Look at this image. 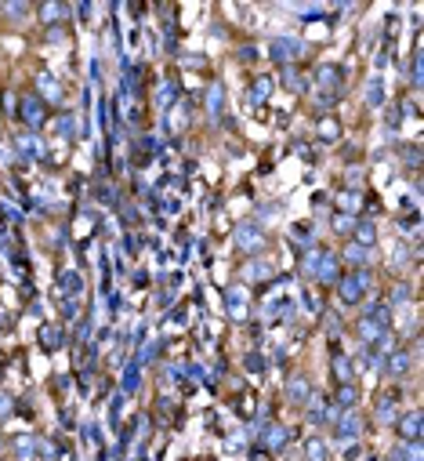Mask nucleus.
Here are the masks:
<instances>
[{
	"label": "nucleus",
	"instance_id": "37",
	"mask_svg": "<svg viewBox=\"0 0 424 461\" xmlns=\"http://www.w3.org/2000/svg\"><path fill=\"white\" fill-rule=\"evenodd\" d=\"M414 298V287L407 284V280H399L395 287H392V294H388V309H395V305H407Z\"/></svg>",
	"mask_w": 424,
	"mask_h": 461
},
{
	"label": "nucleus",
	"instance_id": "20",
	"mask_svg": "<svg viewBox=\"0 0 424 461\" xmlns=\"http://www.w3.org/2000/svg\"><path fill=\"white\" fill-rule=\"evenodd\" d=\"M341 262H348V265H352V269H370V262H374V251L370 247H359V244H348L341 254Z\"/></svg>",
	"mask_w": 424,
	"mask_h": 461
},
{
	"label": "nucleus",
	"instance_id": "4",
	"mask_svg": "<svg viewBox=\"0 0 424 461\" xmlns=\"http://www.w3.org/2000/svg\"><path fill=\"white\" fill-rule=\"evenodd\" d=\"M334 425V439L344 447V444H356L363 436V414L359 411H338V418L330 421Z\"/></svg>",
	"mask_w": 424,
	"mask_h": 461
},
{
	"label": "nucleus",
	"instance_id": "19",
	"mask_svg": "<svg viewBox=\"0 0 424 461\" xmlns=\"http://www.w3.org/2000/svg\"><path fill=\"white\" fill-rule=\"evenodd\" d=\"M352 244L374 251V244H377V222L374 218H359V222L352 226Z\"/></svg>",
	"mask_w": 424,
	"mask_h": 461
},
{
	"label": "nucleus",
	"instance_id": "35",
	"mask_svg": "<svg viewBox=\"0 0 424 461\" xmlns=\"http://www.w3.org/2000/svg\"><path fill=\"white\" fill-rule=\"evenodd\" d=\"M366 105H370V109L384 105V80L381 77H370V84H366Z\"/></svg>",
	"mask_w": 424,
	"mask_h": 461
},
{
	"label": "nucleus",
	"instance_id": "21",
	"mask_svg": "<svg viewBox=\"0 0 424 461\" xmlns=\"http://www.w3.org/2000/svg\"><path fill=\"white\" fill-rule=\"evenodd\" d=\"M330 403H334L338 411H356V407H359V389H356V381L338 385V389H334V400H330Z\"/></svg>",
	"mask_w": 424,
	"mask_h": 461
},
{
	"label": "nucleus",
	"instance_id": "17",
	"mask_svg": "<svg viewBox=\"0 0 424 461\" xmlns=\"http://www.w3.org/2000/svg\"><path fill=\"white\" fill-rule=\"evenodd\" d=\"M330 371H334V381H338V385L356 381V363H352V356L338 353V349H334V356H330Z\"/></svg>",
	"mask_w": 424,
	"mask_h": 461
},
{
	"label": "nucleus",
	"instance_id": "3",
	"mask_svg": "<svg viewBox=\"0 0 424 461\" xmlns=\"http://www.w3.org/2000/svg\"><path fill=\"white\" fill-rule=\"evenodd\" d=\"M18 120L26 124V131L36 135L40 127L47 124V105L33 95V91H26V95H18Z\"/></svg>",
	"mask_w": 424,
	"mask_h": 461
},
{
	"label": "nucleus",
	"instance_id": "14",
	"mask_svg": "<svg viewBox=\"0 0 424 461\" xmlns=\"http://www.w3.org/2000/svg\"><path fill=\"white\" fill-rule=\"evenodd\" d=\"M36 98H40L44 105L51 102V105H59L66 95H62V84L51 77V73H40V77H36Z\"/></svg>",
	"mask_w": 424,
	"mask_h": 461
},
{
	"label": "nucleus",
	"instance_id": "6",
	"mask_svg": "<svg viewBox=\"0 0 424 461\" xmlns=\"http://www.w3.org/2000/svg\"><path fill=\"white\" fill-rule=\"evenodd\" d=\"M319 91H334V95H344V66L341 62H319L316 73H312Z\"/></svg>",
	"mask_w": 424,
	"mask_h": 461
},
{
	"label": "nucleus",
	"instance_id": "48",
	"mask_svg": "<svg viewBox=\"0 0 424 461\" xmlns=\"http://www.w3.org/2000/svg\"><path fill=\"white\" fill-rule=\"evenodd\" d=\"M8 15H11V18H26L29 8H26V4H8Z\"/></svg>",
	"mask_w": 424,
	"mask_h": 461
},
{
	"label": "nucleus",
	"instance_id": "13",
	"mask_svg": "<svg viewBox=\"0 0 424 461\" xmlns=\"http://www.w3.org/2000/svg\"><path fill=\"white\" fill-rule=\"evenodd\" d=\"M287 444H290V429L287 425H268V429H262V447L268 454H283Z\"/></svg>",
	"mask_w": 424,
	"mask_h": 461
},
{
	"label": "nucleus",
	"instance_id": "7",
	"mask_svg": "<svg viewBox=\"0 0 424 461\" xmlns=\"http://www.w3.org/2000/svg\"><path fill=\"white\" fill-rule=\"evenodd\" d=\"M410 367H414V353H410V349H392V353L381 360L384 378H392V381L407 378V374H410Z\"/></svg>",
	"mask_w": 424,
	"mask_h": 461
},
{
	"label": "nucleus",
	"instance_id": "33",
	"mask_svg": "<svg viewBox=\"0 0 424 461\" xmlns=\"http://www.w3.org/2000/svg\"><path fill=\"white\" fill-rule=\"evenodd\" d=\"M221 109H225V87H221V84H211V87H207V117L218 120Z\"/></svg>",
	"mask_w": 424,
	"mask_h": 461
},
{
	"label": "nucleus",
	"instance_id": "31",
	"mask_svg": "<svg viewBox=\"0 0 424 461\" xmlns=\"http://www.w3.org/2000/svg\"><path fill=\"white\" fill-rule=\"evenodd\" d=\"M138 385H142V367H138V360H131V363L123 367V385H120V393H123V396H135Z\"/></svg>",
	"mask_w": 424,
	"mask_h": 461
},
{
	"label": "nucleus",
	"instance_id": "16",
	"mask_svg": "<svg viewBox=\"0 0 424 461\" xmlns=\"http://www.w3.org/2000/svg\"><path fill=\"white\" fill-rule=\"evenodd\" d=\"M272 87H275V80L268 77V73H257V77L250 80L247 102H250V105H265V102H268V95H272Z\"/></svg>",
	"mask_w": 424,
	"mask_h": 461
},
{
	"label": "nucleus",
	"instance_id": "44",
	"mask_svg": "<svg viewBox=\"0 0 424 461\" xmlns=\"http://www.w3.org/2000/svg\"><path fill=\"white\" fill-rule=\"evenodd\" d=\"M402 117H407V113H402V105L388 113V120H384V127H388V135H395V127H402Z\"/></svg>",
	"mask_w": 424,
	"mask_h": 461
},
{
	"label": "nucleus",
	"instance_id": "12",
	"mask_svg": "<svg viewBox=\"0 0 424 461\" xmlns=\"http://www.w3.org/2000/svg\"><path fill=\"white\" fill-rule=\"evenodd\" d=\"M59 294H62V302H80V294H84V276H80L77 269L59 272Z\"/></svg>",
	"mask_w": 424,
	"mask_h": 461
},
{
	"label": "nucleus",
	"instance_id": "38",
	"mask_svg": "<svg viewBox=\"0 0 424 461\" xmlns=\"http://www.w3.org/2000/svg\"><path fill=\"white\" fill-rule=\"evenodd\" d=\"M363 316H370V320H377V323H384V327H392V309H388V302H374L370 309L363 312Z\"/></svg>",
	"mask_w": 424,
	"mask_h": 461
},
{
	"label": "nucleus",
	"instance_id": "28",
	"mask_svg": "<svg viewBox=\"0 0 424 461\" xmlns=\"http://www.w3.org/2000/svg\"><path fill=\"white\" fill-rule=\"evenodd\" d=\"M363 200H366V193H359V189H344V193L338 196V211L356 218V214L363 211Z\"/></svg>",
	"mask_w": 424,
	"mask_h": 461
},
{
	"label": "nucleus",
	"instance_id": "29",
	"mask_svg": "<svg viewBox=\"0 0 424 461\" xmlns=\"http://www.w3.org/2000/svg\"><path fill=\"white\" fill-rule=\"evenodd\" d=\"M174 102H178V80L174 77H163L160 87H156V105L160 109H171Z\"/></svg>",
	"mask_w": 424,
	"mask_h": 461
},
{
	"label": "nucleus",
	"instance_id": "18",
	"mask_svg": "<svg viewBox=\"0 0 424 461\" xmlns=\"http://www.w3.org/2000/svg\"><path fill=\"white\" fill-rule=\"evenodd\" d=\"M36 18H40V22H44L47 29H54L59 22H66V18H69V8H66V4H59V0H47V4L36 8Z\"/></svg>",
	"mask_w": 424,
	"mask_h": 461
},
{
	"label": "nucleus",
	"instance_id": "1",
	"mask_svg": "<svg viewBox=\"0 0 424 461\" xmlns=\"http://www.w3.org/2000/svg\"><path fill=\"white\" fill-rule=\"evenodd\" d=\"M374 287V272L370 269H352V272H341V280L334 284V291H338V302L341 305H363V298H366V291Z\"/></svg>",
	"mask_w": 424,
	"mask_h": 461
},
{
	"label": "nucleus",
	"instance_id": "49",
	"mask_svg": "<svg viewBox=\"0 0 424 461\" xmlns=\"http://www.w3.org/2000/svg\"><path fill=\"white\" fill-rule=\"evenodd\" d=\"M239 59H243V62H254V59H257V47H250V44L239 47Z\"/></svg>",
	"mask_w": 424,
	"mask_h": 461
},
{
	"label": "nucleus",
	"instance_id": "40",
	"mask_svg": "<svg viewBox=\"0 0 424 461\" xmlns=\"http://www.w3.org/2000/svg\"><path fill=\"white\" fill-rule=\"evenodd\" d=\"M283 84H287L290 91H298V95L305 91V77H301V73L294 69V66H283Z\"/></svg>",
	"mask_w": 424,
	"mask_h": 461
},
{
	"label": "nucleus",
	"instance_id": "8",
	"mask_svg": "<svg viewBox=\"0 0 424 461\" xmlns=\"http://www.w3.org/2000/svg\"><path fill=\"white\" fill-rule=\"evenodd\" d=\"M312 280L323 284V287H334V284L341 280V258H338L334 251H319V262H316Z\"/></svg>",
	"mask_w": 424,
	"mask_h": 461
},
{
	"label": "nucleus",
	"instance_id": "24",
	"mask_svg": "<svg viewBox=\"0 0 424 461\" xmlns=\"http://www.w3.org/2000/svg\"><path fill=\"white\" fill-rule=\"evenodd\" d=\"M316 138H319L323 145H334V142L341 138V120H338V117H319V124H316Z\"/></svg>",
	"mask_w": 424,
	"mask_h": 461
},
{
	"label": "nucleus",
	"instance_id": "34",
	"mask_svg": "<svg viewBox=\"0 0 424 461\" xmlns=\"http://www.w3.org/2000/svg\"><path fill=\"white\" fill-rule=\"evenodd\" d=\"M305 461H330V447H326V439L308 436V439H305Z\"/></svg>",
	"mask_w": 424,
	"mask_h": 461
},
{
	"label": "nucleus",
	"instance_id": "10",
	"mask_svg": "<svg viewBox=\"0 0 424 461\" xmlns=\"http://www.w3.org/2000/svg\"><path fill=\"white\" fill-rule=\"evenodd\" d=\"M421 429H424V418H421V411H417V407L402 411V414L395 418V436H399V439H407V444L421 439Z\"/></svg>",
	"mask_w": 424,
	"mask_h": 461
},
{
	"label": "nucleus",
	"instance_id": "5",
	"mask_svg": "<svg viewBox=\"0 0 424 461\" xmlns=\"http://www.w3.org/2000/svg\"><path fill=\"white\" fill-rule=\"evenodd\" d=\"M232 240H236V247L243 251V254H257V251H265V244H268L262 222H243V226H236Z\"/></svg>",
	"mask_w": 424,
	"mask_h": 461
},
{
	"label": "nucleus",
	"instance_id": "51",
	"mask_svg": "<svg viewBox=\"0 0 424 461\" xmlns=\"http://www.w3.org/2000/svg\"><path fill=\"white\" fill-rule=\"evenodd\" d=\"M370 461H381V458H370Z\"/></svg>",
	"mask_w": 424,
	"mask_h": 461
},
{
	"label": "nucleus",
	"instance_id": "42",
	"mask_svg": "<svg viewBox=\"0 0 424 461\" xmlns=\"http://www.w3.org/2000/svg\"><path fill=\"white\" fill-rule=\"evenodd\" d=\"M352 226H356L352 214H341V211L334 214V229H338V233H348V236H352Z\"/></svg>",
	"mask_w": 424,
	"mask_h": 461
},
{
	"label": "nucleus",
	"instance_id": "25",
	"mask_svg": "<svg viewBox=\"0 0 424 461\" xmlns=\"http://www.w3.org/2000/svg\"><path fill=\"white\" fill-rule=\"evenodd\" d=\"M388 461H424V451H421V439H414V444H407V439H399V444L392 447Z\"/></svg>",
	"mask_w": 424,
	"mask_h": 461
},
{
	"label": "nucleus",
	"instance_id": "50",
	"mask_svg": "<svg viewBox=\"0 0 424 461\" xmlns=\"http://www.w3.org/2000/svg\"><path fill=\"white\" fill-rule=\"evenodd\" d=\"M0 451H4V436H0Z\"/></svg>",
	"mask_w": 424,
	"mask_h": 461
},
{
	"label": "nucleus",
	"instance_id": "15",
	"mask_svg": "<svg viewBox=\"0 0 424 461\" xmlns=\"http://www.w3.org/2000/svg\"><path fill=\"white\" fill-rule=\"evenodd\" d=\"M225 312L232 320H247V287H229L225 291Z\"/></svg>",
	"mask_w": 424,
	"mask_h": 461
},
{
	"label": "nucleus",
	"instance_id": "2",
	"mask_svg": "<svg viewBox=\"0 0 424 461\" xmlns=\"http://www.w3.org/2000/svg\"><path fill=\"white\" fill-rule=\"evenodd\" d=\"M301 54H305V41H301V36H272V41H268V59L275 62V66H294V62H298L301 59Z\"/></svg>",
	"mask_w": 424,
	"mask_h": 461
},
{
	"label": "nucleus",
	"instance_id": "39",
	"mask_svg": "<svg viewBox=\"0 0 424 461\" xmlns=\"http://www.w3.org/2000/svg\"><path fill=\"white\" fill-rule=\"evenodd\" d=\"M160 349H163V342H160V338H153V342H145V345H142V353L135 356V360H138V367H149V363H153V360L160 356Z\"/></svg>",
	"mask_w": 424,
	"mask_h": 461
},
{
	"label": "nucleus",
	"instance_id": "43",
	"mask_svg": "<svg viewBox=\"0 0 424 461\" xmlns=\"http://www.w3.org/2000/svg\"><path fill=\"white\" fill-rule=\"evenodd\" d=\"M243 363H247V371H250V374H265V360L257 356V353H247Z\"/></svg>",
	"mask_w": 424,
	"mask_h": 461
},
{
	"label": "nucleus",
	"instance_id": "11",
	"mask_svg": "<svg viewBox=\"0 0 424 461\" xmlns=\"http://www.w3.org/2000/svg\"><path fill=\"white\" fill-rule=\"evenodd\" d=\"M305 407H308V421H312V425H330V421H334L338 418V407H334V403H330L326 396H316V393H312V400L305 403Z\"/></svg>",
	"mask_w": 424,
	"mask_h": 461
},
{
	"label": "nucleus",
	"instance_id": "22",
	"mask_svg": "<svg viewBox=\"0 0 424 461\" xmlns=\"http://www.w3.org/2000/svg\"><path fill=\"white\" fill-rule=\"evenodd\" d=\"M287 400L298 403V407H301V403H308V400H312V381H308L305 374H294V378L287 381Z\"/></svg>",
	"mask_w": 424,
	"mask_h": 461
},
{
	"label": "nucleus",
	"instance_id": "41",
	"mask_svg": "<svg viewBox=\"0 0 424 461\" xmlns=\"http://www.w3.org/2000/svg\"><path fill=\"white\" fill-rule=\"evenodd\" d=\"M36 458H40V461H59V447L47 444V439H40V447H36Z\"/></svg>",
	"mask_w": 424,
	"mask_h": 461
},
{
	"label": "nucleus",
	"instance_id": "30",
	"mask_svg": "<svg viewBox=\"0 0 424 461\" xmlns=\"http://www.w3.org/2000/svg\"><path fill=\"white\" fill-rule=\"evenodd\" d=\"M243 280H254V284L272 280V265L265 262V258H254V262H247V265H243Z\"/></svg>",
	"mask_w": 424,
	"mask_h": 461
},
{
	"label": "nucleus",
	"instance_id": "46",
	"mask_svg": "<svg viewBox=\"0 0 424 461\" xmlns=\"http://www.w3.org/2000/svg\"><path fill=\"white\" fill-rule=\"evenodd\" d=\"M59 131H62L66 138H73V113H62V117H59Z\"/></svg>",
	"mask_w": 424,
	"mask_h": 461
},
{
	"label": "nucleus",
	"instance_id": "27",
	"mask_svg": "<svg viewBox=\"0 0 424 461\" xmlns=\"http://www.w3.org/2000/svg\"><path fill=\"white\" fill-rule=\"evenodd\" d=\"M290 316H294V302H290V298H272V302L265 305V320H272V323H280V320L287 323Z\"/></svg>",
	"mask_w": 424,
	"mask_h": 461
},
{
	"label": "nucleus",
	"instance_id": "47",
	"mask_svg": "<svg viewBox=\"0 0 424 461\" xmlns=\"http://www.w3.org/2000/svg\"><path fill=\"white\" fill-rule=\"evenodd\" d=\"M407 262H410V258H407V247H402V244H395V258H392V265H395V269H402Z\"/></svg>",
	"mask_w": 424,
	"mask_h": 461
},
{
	"label": "nucleus",
	"instance_id": "26",
	"mask_svg": "<svg viewBox=\"0 0 424 461\" xmlns=\"http://www.w3.org/2000/svg\"><path fill=\"white\" fill-rule=\"evenodd\" d=\"M36 447H40V439L36 436H18L15 444H11V451H15V461H36Z\"/></svg>",
	"mask_w": 424,
	"mask_h": 461
},
{
	"label": "nucleus",
	"instance_id": "45",
	"mask_svg": "<svg viewBox=\"0 0 424 461\" xmlns=\"http://www.w3.org/2000/svg\"><path fill=\"white\" fill-rule=\"evenodd\" d=\"M11 414H15V400H11L8 393H0V421L11 418Z\"/></svg>",
	"mask_w": 424,
	"mask_h": 461
},
{
	"label": "nucleus",
	"instance_id": "32",
	"mask_svg": "<svg viewBox=\"0 0 424 461\" xmlns=\"http://www.w3.org/2000/svg\"><path fill=\"white\" fill-rule=\"evenodd\" d=\"M290 240L298 244L301 251H308V247H316V226H308V222H298L290 229Z\"/></svg>",
	"mask_w": 424,
	"mask_h": 461
},
{
	"label": "nucleus",
	"instance_id": "23",
	"mask_svg": "<svg viewBox=\"0 0 424 461\" xmlns=\"http://www.w3.org/2000/svg\"><path fill=\"white\" fill-rule=\"evenodd\" d=\"M62 345H66V330L59 323H44L40 327V349L44 353H59Z\"/></svg>",
	"mask_w": 424,
	"mask_h": 461
},
{
	"label": "nucleus",
	"instance_id": "9",
	"mask_svg": "<svg viewBox=\"0 0 424 461\" xmlns=\"http://www.w3.org/2000/svg\"><path fill=\"white\" fill-rule=\"evenodd\" d=\"M399 400H402V389H384V393L377 396L374 418L381 421V425H395V418L402 414V411H399Z\"/></svg>",
	"mask_w": 424,
	"mask_h": 461
},
{
	"label": "nucleus",
	"instance_id": "36",
	"mask_svg": "<svg viewBox=\"0 0 424 461\" xmlns=\"http://www.w3.org/2000/svg\"><path fill=\"white\" fill-rule=\"evenodd\" d=\"M18 156H22V160H36V156H40V142H36V135H18Z\"/></svg>",
	"mask_w": 424,
	"mask_h": 461
}]
</instances>
